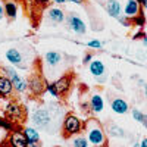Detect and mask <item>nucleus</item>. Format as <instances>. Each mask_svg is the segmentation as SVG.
Here are the masks:
<instances>
[{"instance_id":"f257e3e1","label":"nucleus","mask_w":147,"mask_h":147,"mask_svg":"<svg viewBox=\"0 0 147 147\" xmlns=\"http://www.w3.org/2000/svg\"><path fill=\"white\" fill-rule=\"evenodd\" d=\"M85 129H87V140L96 146V147H103L106 146V136L102 125L96 119H90L85 124Z\"/></svg>"},{"instance_id":"f03ea898","label":"nucleus","mask_w":147,"mask_h":147,"mask_svg":"<svg viewBox=\"0 0 147 147\" xmlns=\"http://www.w3.org/2000/svg\"><path fill=\"white\" fill-rule=\"evenodd\" d=\"M82 129H84L82 121L78 116L72 115V113L65 116V121H63V134H65V137H71V136H75V134H80Z\"/></svg>"},{"instance_id":"7ed1b4c3","label":"nucleus","mask_w":147,"mask_h":147,"mask_svg":"<svg viewBox=\"0 0 147 147\" xmlns=\"http://www.w3.org/2000/svg\"><path fill=\"white\" fill-rule=\"evenodd\" d=\"M32 122L38 128H46L52 122V116L47 109H37L32 113Z\"/></svg>"},{"instance_id":"20e7f679","label":"nucleus","mask_w":147,"mask_h":147,"mask_svg":"<svg viewBox=\"0 0 147 147\" xmlns=\"http://www.w3.org/2000/svg\"><path fill=\"white\" fill-rule=\"evenodd\" d=\"M5 71L7 72V75H9L12 84H13V88H15L16 91L22 93V91H25V90H27L28 82H27L25 80H22V78L18 75V74H16V71H15L13 68H5Z\"/></svg>"},{"instance_id":"39448f33","label":"nucleus","mask_w":147,"mask_h":147,"mask_svg":"<svg viewBox=\"0 0 147 147\" xmlns=\"http://www.w3.org/2000/svg\"><path fill=\"white\" fill-rule=\"evenodd\" d=\"M6 143L9 147H28V140L25 138L24 132L19 131H12Z\"/></svg>"},{"instance_id":"423d86ee","label":"nucleus","mask_w":147,"mask_h":147,"mask_svg":"<svg viewBox=\"0 0 147 147\" xmlns=\"http://www.w3.org/2000/svg\"><path fill=\"white\" fill-rule=\"evenodd\" d=\"M124 13L128 19H134L136 16H138L141 13V9H140V3L137 0H128L127 5H125V9H124Z\"/></svg>"},{"instance_id":"0eeeda50","label":"nucleus","mask_w":147,"mask_h":147,"mask_svg":"<svg viewBox=\"0 0 147 147\" xmlns=\"http://www.w3.org/2000/svg\"><path fill=\"white\" fill-rule=\"evenodd\" d=\"M68 24H69V27L74 32H77V34H84L85 31H87V28H85V24L75 15H71L68 18Z\"/></svg>"},{"instance_id":"6e6552de","label":"nucleus","mask_w":147,"mask_h":147,"mask_svg":"<svg viewBox=\"0 0 147 147\" xmlns=\"http://www.w3.org/2000/svg\"><path fill=\"white\" fill-rule=\"evenodd\" d=\"M53 84H55V87H56L59 96H60V94H66V93L69 91V88H71V77H69V75H65V77H62V78H59V80H57L56 82H53Z\"/></svg>"},{"instance_id":"1a4fd4ad","label":"nucleus","mask_w":147,"mask_h":147,"mask_svg":"<svg viewBox=\"0 0 147 147\" xmlns=\"http://www.w3.org/2000/svg\"><path fill=\"white\" fill-rule=\"evenodd\" d=\"M6 57L10 63L21 66V68H25V65H22V55H21L19 50H16V49H9L6 52Z\"/></svg>"},{"instance_id":"9d476101","label":"nucleus","mask_w":147,"mask_h":147,"mask_svg":"<svg viewBox=\"0 0 147 147\" xmlns=\"http://www.w3.org/2000/svg\"><path fill=\"white\" fill-rule=\"evenodd\" d=\"M6 115L10 118V119H18L22 116V107L16 103V102H10L7 106H6Z\"/></svg>"},{"instance_id":"9b49d317","label":"nucleus","mask_w":147,"mask_h":147,"mask_svg":"<svg viewBox=\"0 0 147 147\" xmlns=\"http://www.w3.org/2000/svg\"><path fill=\"white\" fill-rule=\"evenodd\" d=\"M28 88H30L34 94H40V93L44 90L41 78H40L38 75H32V77L30 78V81H28Z\"/></svg>"},{"instance_id":"f8f14e48","label":"nucleus","mask_w":147,"mask_h":147,"mask_svg":"<svg viewBox=\"0 0 147 147\" xmlns=\"http://www.w3.org/2000/svg\"><path fill=\"white\" fill-rule=\"evenodd\" d=\"M110 107H112V110L118 115H124V113L128 112V103L124 99H113Z\"/></svg>"},{"instance_id":"ddd939ff","label":"nucleus","mask_w":147,"mask_h":147,"mask_svg":"<svg viewBox=\"0 0 147 147\" xmlns=\"http://www.w3.org/2000/svg\"><path fill=\"white\" fill-rule=\"evenodd\" d=\"M13 90V84H12L9 77H0V97L9 96Z\"/></svg>"},{"instance_id":"4468645a","label":"nucleus","mask_w":147,"mask_h":147,"mask_svg":"<svg viewBox=\"0 0 147 147\" xmlns=\"http://www.w3.org/2000/svg\"><path fill=\"white\" fill-rule=\"evenodd\" d=\"M106 9H107L110 16L119 18V15H121V3L118 2V0H109V2L106 3Z\"/></svg>"},{"instance_id":"2eb2a0df","label":"nucleus","mask_w":147,"mask_h":147,"mask_svg":"<svg viewBox=\"0 0 147 147\" xmlns=\"http://www.w3.org/2000/svg\"><path fill=\"white\" fill-rule=\"evenodd\" d=\"M90 72L93 74L94 77H102L105 74V65H103L102 60L94 59L93 62L90 63Z\"/></svg>"},{"instance_id":"dca6fc26","label":"nucleus","mask_w":147,"mask_h":147,"mask_svg":"<svg viewBox=\"0 0 147 147\" xmlns=\"http://www.w3.org/2000/svg\"><path fill=\"white\" fill-rule=\"evenodd\" d=\"M90 106H91V110L94 113H100L103 110V99L100 94H94L90 100Z\"/></svg>"},{"instance_id":"f3484780","label":"nucleus","mask_w":147,"mask_h":147,"mask_svg":"<svg viewBox=\"0 0 147 147\" xmlns=\"http://www.w3.org/2000/svg\"><path fill=\"white\" fill-rule=\"evenodd\" d=\"M60 60H62V55L59 52H47L46 53V63L49 66H56L60 63Z\"/></svg>"},{"instance_id":"a211bd4d","label":"nucleus","mask_w":147,"mask_h":147,"mask_svg":"<svg viewBox=\"0 0 147 147\" xmlns=\"http://www.w3.org/2000/svg\"><path fill=\"white\" fill-rule=\"evenodd\" d=\"M24 136H25V138L28 140V143H35V141H40V134L37 129L31 128V127H27L25 129H24Z\"/></svg>"},{"instance_id":"6ab92c4d","label":"nucleus","mask_w":147,"mask_h":147,"mask_svg":"<svg viewBox=\"0 0 147 147\" xmlns=\"http://www.w3.org/2000/svg\"><path fill=\"white\" fill-rule=\"evenodd\" d=\"M49 18H50L53 22H63V19H65V13L60 9H56V7H53V9H50L49 10Z\"/></svg>"},{"instance_id":"aec40b11","label":"nucleus","mask_w":147,"mask_h":147,"mask_svg":"<svg viewBox=\"0 0 147 147\" xmlns=\"http://www.w3.org/2000/svg\"><path fill=\"white\" fill-rule=\"evenodd\" d=\"M5 13L9 19H15V16H16V5L13 2H7L5 5Z\"/></svg>"},{"instance_id":"412c9836","label":"nucleus","mask_w":147,"mask_h":147,"mask_svg":"<svg viewBox=\"0 0 147 147\" xmlns=\"http://www.w3.org/2000/svg\"><path fill=\"white\" fill-rule=\"evenodd\" d=\"M107 131H109V136H112V137H124L125 134H124V129H122L121 127L112 124V125H109L107 127Z\"/></svg>"},{"instance_id":"4be33fe9","label":"nucleus","mask_w":147,"mask_h":147,"mask_svg":"<svg viewBox=\"0 0 147 147\" xmlns=\"http://www.w3.org/2000/svg\"><path fill=\"white\" fill-rule=\"evenodd\" d=\"M0 127L6 131H15L13 121H9L7 118H0Z\"/></svg>"},{"instance_id":"5701e85b","label":"nucleus","mask_w":147,"mask_h":147,"mask_svg":"<svg viewBox=\"0 0 147 147\" xmlns=\"http://www.w3.org/2000/svg\"><path fill=\"white\" fill-rule=\"evenodd\" d=\"M72 146L74 147H88V140L85 137H77V138H74Z\"/></svg>"},{"instance_id":"b1692460","label":"nucleus","mask_w":147,"mask_h":147,"mask_svg":"<svg viewBox=\"0 0 147 147\" xmlns=\"http://www.w3.org/2000/svg\"><path fill=\"white\" fill-rule=\"evenodd\" d=\"M132 21H134V24H136L137 27H140V28H141V27H144V24H146V18H144V15H143V13H140L138 16H136Z\"/></svg>"},{"instance_id":"393cba45","label":"nucleus","mask_w":147,"mask_h":147,"mask_svg":"<svg viewBox=\"0 0 147 147\" xmlns=\"http://www.w3.org/2000/svg\"><path fill=\"white\" fill-rule=\"evenodd\" d=\"M132 118L136 119V121H138V122H143V119H144V113H141L138 109H134V110H132Z\"/></svg>"},{"instance_id":"a878e982","label":"nucleus","mask_w":147,"mask_h":147,"mask_svg":"<svg viewBox=\"0 0 147 147\" xmlns=\"http://www.w3.org/2000/svg\"><path fill=\"white\" fill-rule=\"evenodd\" d=\"M46 90L50 91L53 97H59V93H57V90H56V87H55L53 82H52V84H46Z\"/></svg>"},{"instance_id":"bb28decb","label":"nucleus","mask_w":147,"mask_h":147,"mask_svg":"<svg viewBox=\"0 0 147 147\" xmlns=\"http://www.w3.org/2000/svg\"><path fill=\"white\" fill-rule=\"evenodd\" d=\"M87 46H88V47H93V49H100V47H102V43H100L99 40H91V41L87 43Z\"/></svg>"},{"instance_id":"cd10ccee","label":"nucleus","mask_w":147,"mask_h":147,"mask_svg":"<svg viewBox=\"0 0 147 147\" xmlns=\"http://www.w3.org/2000/svg\"><path fill=\"white\" fill-rule=\"evenodd\" d=\"M118 19H119V22H121V24H124L125 27H129V25H131V22L128 21V18H127V16H119Z\"/></svg>"},{"instance_id":"c85d7f7f","label":"nucleus","mask_w":147,"mask_h":147,"mask_svg":"<svg viewBox=\"0 0 147 147\" xmlns=\"http://www.w3.org/2000/svg\"><path fill=\"white\" fill-rule=\"evenodd\" d=\"M91 59H93V56H91L90 53H87V55L84 56V65H85V63H88V62H90Z\"/></svg>"},{"instance_id":"c756f323","label":"nucleus","mask_w":147,"mask_h":147,"mask_svg":"<svg viewBox=\"0 0 147 147\" xmlns=\"http://www.w3.org/2000/svg\"><path fill=\"white\" fill-rule=\"evenodd\" d=\"M28 147H41L40 141H35V143H28Z\"/></svg>"},{"instance_id":"7c9ffc66","label":"nucleus","mask_w":147,"mask_h":147,"mask_svg":"<svg viewBox=\"0 0 147 147\" xmlns=\"http://www.w3.org/2000/svg\"><path fill=\"white\" fill-rule=\"evenodd\" d=\"M35 2H37V3H40V5H43V6H44V5H47L49 2H50V0H35Z\"/></svg>"},{"instance_id":"2f4dec72","label":"nucleus","mask_w":147,"mask_h":147,"mask_svg":"<svg viewBox=\"0 0 147 147\" xmlns=\"http://www.w3.org/2000/svg\"><path fill=\"white\" fill-rule=\"evenodd\" d=\"M140 147H147V138H143V140H141Z\"/></svg>"},{"instance_id":"473e14b6","label":"nucleus","mask_w":147,"mask_h":147,"mask_svg":"<svg viewBox=\"0 0 147 147\" xmlns=\"http://www.w3.org/2000/svg\"><path fill=\"white\" fill-rule=\"evenodd\" d=\"M141 124L147 128V115H144V119H143V122H141Z\"/></svg>"},{"instance_id":"72a5a7b5","label":"nucleus","mask_w":147,"mask_h":147,"mask_svg":"<svg viewBox=\"0 0 147 147\" xmlns=\"http://www.w3.org/2000/svg\"><path fill=\"white\" fill-rule=\"evenodd\" d=\"M3 18V6H2V3H0V19Z\"/></svg>"},{"instance_id":"f704fd0d","label":"nucleus","mask_w":147,"mask_h":147,"mask_svg":"<svg viewBox=\"0 0 147 147\" xmlns=\"http://www.w3.org/2000/svg\"><path fill=\"white\" fill-rule=\"evenodd\" d=\"M65 2H68V0H55V3H57V5H62Z\"/></svg>"},{"instance_id":"c9c22d12","label":"nucleus","mask_w":147,"mask_h":147,"mask_svg":"<svg viewBox=\"0 0 147 147\" xmlns=\"http://www.w3.org/2000/svg\"><path fill=\"white\" fill-rule=\"evenodd\" d=\"M141 5L144 6V9H147V0H141Z\"/></svg>"},{"instance_id":"e433bc0d","label":"nucleus","mask_w":147,"mask_h":147,"mask_svg":"<svg viewBox=\"0 0 147 147\" xmlns=\"http://www.w3.org/2000/svg\"><path fill=\"white\" fill-rule=\"evenodd\" d=\"M71 2H74V3H78V5H81V3H82V0H71Z\"/></svg>"},{"instance_id":"4c0bfd02","label":"nucleus","mask_w":147,"mask_h":147,"mask_svg":"<svg viewBox=\"0 0 147 147\" xmlns=\"http://www.w3.org/2000/svg\"><path fill=\"white\" fill-rule=\"evenodd\" d=\"M144 91H146V97H147V84H146V87H144Z\"/></svg>"},{"instance_id":"58836bf2","label":"nucleus","mask_w":147,"mask_h":147,"mask_svg":"<svg viewBox=\"0 0 147 147\" xmlns=\"http://www.w3.org/2000/svg\"><path fill=\"white\" fill-rule=\"evenodd\" d=\"M144 44H147V37H144Z\"/></svg>"},{"instance_id":"ea45409f","label":"nucleus","mask_w":147,"mask_h":147,"mask_svg":"<svg viewBox=\"0 0 147 147\" xmlns=\"http://www.w3.org/2000/svg\"><path fill=\"white\" fill-rule=\"evenodd\" d=\"M134 147H140V143H137V144H136V146H134Z\"/></svg>"},{"instance_id":"a19ab883","label":"nucleus","mask_w":147,"mask_h":147,"mask_svg":"<svg viewBox=\"0 0 147 147\" xmlns=\"http://www.w3.org/2000/svg\"><path fill=\"white\" fill-rule=\"evenodd\" d=\"M0 146H2V137H0Z\"/></svg>"},{"instance_id":"79ce46f5","label":"nucleus","mask_w":147,"mask_h":147,"mask_svg":"<svg viewBox=\"0 0 147 147\" xmlns=\"http://www.w3.org/2000/svg\"><path fill=\"white\" fill-rule=\"evenodd\" d=\"M100 2H105V0H100Z\"/></svg>"}]
</instances>
